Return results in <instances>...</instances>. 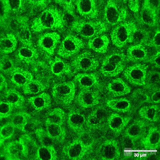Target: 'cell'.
<instances>
[{"instance_id": "1", "label": "cell", "mask_w": 160, "mask_h": 160, "mask_svg": "<svg viewBox=\"0 0 160 160\" xmlns=\"http://www.w3.org/2000/svg\"><path fill=\"white\" fill-rule=\"evenodd\" d=\"M65 13L61 8L50 5L34 18L31 24L32 33L39 34L46 31H62L67 25Z\"/></svg>"}, {"instance_id": "2", "label": "cell", "mask_w": 160, "mask_h": 160, "mask_svg": "<svg viewBox=\"0 0 160 160\" xmlns=\"http://www.w3.org/2000/svg\"><path fill=\"white\" fill-rule=\"evenodd\" d=\"M69 28L81 38L88 40L105 33L109 29L102 20H88L80 17L71 22Z\"/></svg>"}, {"instance_id": "3", "label": "cell", "mask_w": 160, "mask_h": 160, "mask_svg": "<svg viewBox=\"0 0 160 160\" xmlns=\"http://www.w3.org/2000/svg\"><path fill=\"white\" fill-rule=\"evenodd\" d=\"M127 62L125 54L118 49L112 50L104 57L100 65V72L107 78L117 77L127 67Z\"/></svg>"}, {"instance_id": "4", "label": "cell", "mask_w": 160, "mask_h": 160, "mask_svg": "<svg viewBox=\"0 0 160 160\" xmlns=\"http://www.w3.org/2000/svg\"><path fill=\"white\" fill-rule=\"evenodd\" d=\"M124 1L109 0L107 1L103 9V21L108 28L116 25L128 20V8Z\"/></svg>"}, {"instance_id": "5", "label": "cell", "mask_w": 160, "mask_h": 160, "mask_svg": "<svg viewBox=\"0 0 160 160\" xmlns=\"http://www.w3.org/2000/svg\"><path fill=\"white\" fill-rule=\"evenodd\" d=\"M85 46L82 39L74 32H70L66 33L61 40L56 54L65 60L72 59L82 51Z\"/></svg>"}, {"instance_id": "6", "label": "cell", "mask_w": 160, "mask_h": 160, "mask_svg": "<svg viewBox=\"0 0 160 160\" xmlns=\"http://www.w3.org/2000/svg\"><path fill=\"white\" fill-rule=\"evenodd\" d=\"M70 64L74 73L94 72L100 65L98 57L89 50H82L71 59Z\"/></svg>"}, {"instance_id": "7", "label": "cell", "mask_w": 160, "mask_h": 160, "mask_svg": "<svg viewBox=\"0 0 160 160\" xmlns=\"http://www.w3.org/2000/svg\"><path fill=\"white\" fill-rule=\"evenodd\" d=\"M61 40L60 34L58 32H44L38 36L36 48L40 55L48 60L55 55Z\"/></svg>"}, {"instance_id": "8", "label": "cell", "mask_w": 160, "mask_h": 160, "mask_svg": "<svg viewBox=\"0 0 160 160\" xmlns=\"http://www.w3.org/2000/svg\"><path fill=\"white\" fill-rule=\"evenodd\" d=\"M76 85L74 81H68L57 83L53 86V98L57 104L68 106L75 98Z\"/></svg>"}, {"instance_id": "9", "label": "cell", "mask_w": 160, "mask_h": 160, "mask_svg": "<svg viewBox=\"0 0 160 160\" xmlns=\"http://www.w3.org/2000/svg\"><path fill=\"white\" fill-rule=\"evenodd\" d=\"M137 24L132 20H127L112 28L110 34L112 44L117 48H124L129 43L131 33Z\"/></svg>"}, {"instance_id": "10", "label": "cell", "mask_w": 160, "mask_h": 160, "mask_svg": "<svg viewBox=\"0 0 160 160\" xmlns=\"http://www.w3.org/2000/svg\"><path fill=\"white\" fill-rule=\"evenodd\" d=\"M102 1L95 0L74 1L76 12L81 18L88 20H96L103 12Z\"/></svg>"}, {"instance_id": "11", "label": "cell", "mask_w": 160, "mask_h": 160, "mask_svg": "<svg viewBox=\"0 0 160 160\" xmlns=\"http://www.w3.org/2000/svg\"><path fill=\"white\" fill-rule=\"evenodd\" d=\"M148 67V65L145 63H134L127 66L122 72V76L127 82L132 86L143 87Z\"/></svg>"}, {"instance_id": "12", "label": "cell", "mask_w": 160, "mask_h": 160, "mask_svg": "<svg viewBox=\"0 0 160 160\" xmlns=\"http://www.w3.org/2000/svg\"><path fill=\"white\" fill-rule=\"evenodd\" d=\"M93 145V143L85 142L79 137L65 145L63 152L69 159L81 160L90 152Z\"/></svg>"}, {"instance_id": "13", "label": "cell", "mask_w": 160, "mask_h": 160, "mask_svg": "<svg viewBox=\"0 0 160 160\" xmlns=\"http://www.w3.org/2000/svg\"><path fill=\"white\" fill-rule=\"evenodd\" d=\"M106 107L99 105L88 115L86 118V125L88 131H96L104 128L110 114Z\"/></svg>"}, {"instance_id": "14", "label": "cell", "mask_w": 160, "mask_h": 160, "mask_svg": "<svg viewBox=\"0 0 160 160\" xmlns=\"http://www.w3.org/2000/svg\"><path fill=\"white\" fill-rule=\"evenodd\" d=\"M73 81L81 90L96 89L101 92L103 87L98 73L96 72L78 73Z\"/></svg>"}, {"instance_id": "15", "label": "cell", "mask_w": 160, "mask_h": 160, "mask_svg": "<svg viewBox=\"0 0 160 160\" xmlns=\"http://www.w3.org/2000/svg\"><path fill=\"white\" fill-rule=\"evenodd\" d=\"M152 124L141 118L136 119L128 124L122 133V136L135 142L140 141Z\"/></svg>"}, {"instance_id": "16", "label": "cell", "mask_w": 160, "mask_h": 160, "mask_svg": "<svg viewBox=\"0 0 160 160\" xmlns=\"http://www.w3.org/2000/svg\"><path fill=\"white\" fill-rule=\"evenodd\" d=\"M96 154L101 160H116L121 158L118 142L114 139H108L103 141L98 148Z\"/></svg>"}, {"instance_id": "17", "label": "cell", "mask_w": 160, "mask_h": 160, "mask_svg": "<svg viewBox=\"0 0 160 160\" xmlns=\"http://www.w3.org/2000/svg\"><path fill=\"white\" fill-rule=\"evenodd\" d=\"M40 56L36 47L22 45L14 52V59L17 65L31 66L39 59Z\"/></svg>"}, {"instance_id": "18", "label": "cell", "mask_w": 160, "mask_h": 160, "mask_svg": "<svg viewBox=\"0 0 160 160\" xmlns=\"http://www.w3.org/2000/svg\"><path fill=\"white\" fill-rule=\"evenodd\" d=\"M48 63L53 77L58 78H64L74 75V73L70 63L60 57H53L48 60Z\"/></svg>"}, {"instance_id": "19", "label": "cell", "mask_w": 160, "mask_h": 160, "mask_svg": "<svg viewBox=\"0 0 160 160\" xmlns=\"http://www.w3.org/2000/svg\"><path fill=\"white\" fill-rule=\"evenodd\" d=\"M67 124L69 128L79 138H82L88 132L86 118L79 111L75 110L69 111L67 116Z\"/></svg>"}, {"instance_id": "20", "label": "cell", "mask_w": 160, "mask_h": 160, "mask_svg": "<svg viewBox=\"0 0 160 160\" xmlns=\"http://www.w3.org/2000/svg\"><path fill=\"white\" fill-rule=\"evenodd\" d=\"M132 119L131 116L112 112L108 116L106 126L115 136L118 137L122 134Z\"/></svg>"}, {"instance_id": "21", "label": "cell", "mask_w": 160, "mask_h": 160, "mask_svg": "<svg viewBox=\"0 0 160 160\" xmlns=\"http://www.w3.org/2000/svg\"><path fill=\"white\" fill-rule=\"evenodd\" d=\"M105 104L109 109L121 114L131 116L136 112L131 100L126 98H110L107 100Z\"/></svg>"}, {"instance_id": "22", "label": "cell", "mask_w": 160, "mask_h": 160, "mask_svg": "<svg viewBox=\"0 0 160 160\" xmlns=\"http://www.w3.org/2000/svg\"><path fill=\"white\" fill-rule=\"evenodd\" d=\"M136 19L139 25L146 26L150 28H156L159 26V13L143 2Z\"/></svg>"}, {"instance_id": "23", "label": "cell", "mask_w": 160, "mask_h": 160, "mask_svg": "<svg viewBox=\"0 0 160 160\" xmlns=\"http://www.w3.org/2000/svg\"><path fill=\"white\" fill-rule=\"evenodd\" d=\"M100 100V91L96 89L81 90L76 98L77 104L83 108H91L98 105Z\"/></svg>"}, {"instance_id": "24", "label": "cell", "mask_w": 160, "mask_h": 160, "mask_svg": "<svg viewBox=\"0 0 160 160\" xmlns=\"http://www.w3.org/2000/svg\"><path fill=\"white\" fill-rule=\"evenodd\" d=\"M106 89L111 98H116L127 95L131 92V88L122 78H116L108 81Z\"/></svg>"}, {"instance_id": "25", "label": "cell", "mask_w": 160, "mask_h": 160, "mask_svg": "<svg viewBox=\"0 0 160 160\" xmlns=\"http://www.w3.org/2000/svg\"><path fill=\"white\" fill-rule=\"evenodd\" d=\"M2 148V153H1V158L6 160H22L26 159L23 146L19 140L12 141L6 145L1 143Z\"/></svg>"}, {"instance_id": "26", "label": "cell", "mask_w": 160, "mask_h": 160, "mask_svg": "<svg viewBox=\"0 0 160 160\" xmlns=\"http://www.w3.org/2000/svg\"><path fill=\"white\" fill-rule=\"evenodd\" d=\"M30 67V72L34 78L42 82L47 87L49 86L50 82L53 77L48 63L44 60L38 59Z\"/></svg>"}, {"instance_id": "27", "label": "cell", "mask_w": 160, "mask_h": 160, "mask_svg": "<svg viewBox=\"0 0 160 160\" xmlns=\"http://www.w3.org/2000/svg\"><path fill=\"white\" fill-rule=\"evenodd\" d=\"M140 144L145 150H156L160 146V131L158 127L150 126L146 135L139 141Z\"/></svg>"}, {"instance_id": "28", "label": "cell", "mask_w": 160, "mask_h": 160, "mask_svg": "<svg viewBox=\"0 0 160 160\" xmlns=\"http://www.w3.org/2000/svg\"><path fill=\"white\" fill-rule=\"evenodd\" d=\"M126 56L128 62L134 63H146L150 56L146 47L135 44L129 46Z\"/></svg>"}, {"instance_id": "29", "label": "cell", "mask_w": 160, "mask_h": 160, "mask_svg": "<svg viewBox=\"0 0 160 160\" xmlns=\"http://www.w3.org/2000/svg\"><path fill=\"white\" fill-rule=\"evenodd\" d=\"M8 76L11 82L18 88H22L34 78L30 71L18 67H16Z\"/></svg>"}, {"instance_id": "30", "label": "cell", "mask_w": 160, "mask_h": 160, "mask_svg": "<svg viewBox=\"0 0 160 160\" xmlns=\"http://www.w3.org/2000/svg\"><path fill=\"white\" fill-rule=\"evenodd\" d=\"M138 114L142 120L153 124L159 122L160 118V104H149L139 109Z\"/></svg>"}, {"instance_id": "31", "label": "cell", "mask_w": 160, "mask_h": 160, "mask_svg": "<svg viewBox=\"0 0 160 160\" xmlns=\"http://www.w3.org/2000/svg\"><path fill=\"white\" fill-rule=\"evenodd\" d=\"M110 43L109 38L104 33L88 40L87 45L89 50L92 52L104 54L108 52Z\"/></svg>"}, {"instance_id": "32", "label": "cell", "mask_w": 160, "mask_h": 160, "mask_svg": "<svg viewBox=\"0 0 160 160\" xmlns=\"http://www.w3.org/2000/svg\"><path fill=\"white\" fill-rule=\"evenodd\" d=\"M18 40L14 34L5 32L1 35L0 48L1 55H9L17 50Z\"/></svg>"}, {"instance_id": "33", "label": "cell", "mask_w": 160, "mask_h": 160, "mask_svg": "<svg viewBox=\"0 0 160 160\" xmlns=\"http://www.w3.org/2000/svg\"><path fill=\"white\" fill-rule=\"evenodd\" d=\"M150 39V31L137 24L131 33L129 43L146 47L147 46Z\"/></svg>"}, {"instance_id": "34", "label": "cell", "mask_w": 160, "mask_h": 160, "mask_svg": "<svg viewBox=\"0 0 160 160\" xmlns=\"http://www.w3.org/2000/svg\"><path fill=\"white\" fill-rule=\"evenodd\" d=\"M23 146L26 159L36 160L39 146L31 135L24 134L19 139Z\"/></svg>"}, {"instance_id": "35", "label": "cell", "mask_w": 160, "mask_h": 160, "mask_svg": "<svg viewBox=\"0 0 160 160\" xmlns=\"http://www.w3.org/2000/svg\"><path fill=\"white\" fill-rule=\"evenodd\" d=\"M28 101L31 107L37 112L47 109L51 104V96L45 92L29 98Z\"/></svg>"}, {"instance_id": "36", "label": "cell", "mask_w": 160, "mask_h": 160, "mask_svg": "<svg viewBox=\"0 0 160 160\" xmlns=\"http://www.w3.org/2000/svg\"><path fill=\"white\" fill-rule=\"evenodd\" d=\"M29 20V18L27 15H11L3 29L6 32L14 34L23 26L28 23Z\"/></svg>"}, {"instance_id": "37", "label": "cell", "mask_w": 160, "mask_h": 160, "mask_svg": "<svg viewBox=\"0 0 160 160\" xmlns=\"http://www.w3.org/2000/svg\"><path fill=\"white\" fill-rule=\"evenodd\" d=\"M129 99L136 111L145 104H150L148 92L143 88H138L133 91Z\"/></svg>"}, {"instance_id": "38", "label": "cell", "mask_w": 160, "mask_h": 160, "mask_svg": "<svg viewBox=\"0 0 160 160\" xmlns=\"http://www.w3.org/2000/svg\"><path fill=\"white\" fill-rule=\"evenodd\" d=\"M32 32L29 23L20 28L14 33L18 40L22 45L33 47Z\"/></svg>"}, {"instance_id": "39", "label": "cell", "mask_w": 160, "mask_h": 160, "mask_svg": "<svg viewBox=\"0 0 160 160\" xmlns=\"http://www.w3.org/2000/svg\"><path fill=\"white\" fill-rule=\"evenodd\" d=\"M45 127L46 131L55 142L62 143L64 142L66 136V131L62 125L45 124Z\"/></svg>"}, {"instance_id": "40", "label": "cell", "mask_w": 160, "mask_h": 160, "mask_svg": "<svg viewBox=\"0 0 160 160\" xmlns=\"http://www.w3.org/2000/svg\"><path fill=\"white\" fill-rule=\"evenodd\" d=\"M28 5L27 12L28 17L38 15L49 6L52 1L48 0H28L27 1ZM35 16V17H36Z\"/></svg>"}, {"instance_id": "41", "label": "cell", "mask_w": 160, "mask_h": 160, "mask_svg": "<svg viewBox=\"0 0 160 160\" xmlns=\"http://www.w3.org/2000/svg\"><path fill=\"white\" fill-rule=\"evenodd\" d=\"M45 84L39 80L33 78L22 88L26 95H36L42 93L47 89Z\"/></svg>"}, {"instance_id": "42", "label": "cell", "mask_w": 160, "mask_h": 160, "mask_svg": "<svg viewBox=\"0 0 160 160\" xmlns=\"http://www.w3.org/2000/svg\"><path fill=\"white\" fill-rule=\"evenodd\" d=\"M66 112L60 108H55L49 111L46 115L45 124L63 125L66 120Z\"/></svg>"}, {"instance_id": "43", "label": "cell", "mask_w": 160, "mask_h": 160, "mask_svg": "<svg viewBox=\"0 0 160 160\" xmlns=\"http://www.w3.org/2000/svg\"><path fill=\"white\" fill-rule=\"evenodd\" d=\"M5 101L12 104L14 108H22L24 98L21 93L16 89H9L3 93Z\"/></svg>"}, {"instance_id": "44", "label": "cell", "mask_w": 160, "mask_h": 160, "mask_svg": "<svg viewBox=\"0 0 160 160\" xmlns=\"http://www.w3.org/2000/svg\"><path fill=\"white\" fill-rule=\"evenodd\" d=\"M160 73L156 70L148 71L145 84L142 88L147 91L160 88Z\"/></svg>"}, {"instance_id": "45", "label": "cell", "mask_w": 160, "mask_h": 160, "mask_svg": "<svg viewBox=\"0 0 160 160\" xmlns=\"http://www.w3.org/2000/svg\"><path fill=\"white\" fill-rule=\"evenodd\" d=\"M12 15H22L27 12L28 5L27 1L5 0Z\"/></svg>"}, {"instance_id": "46", "label": "cell", "mask_w": 160, "mask_h": 160, "mask_svg": "<svg viewBox=\"0 0 160 160\" xmlns=\"http://www.w3.org/2000/svg\"><path fill=\"white\" fill-rule=\"evenodd\" d=\"M121 142L122 149H120L121 156L123 155L124 158H130L133 156L138 152L136 142L122 136Z\"/></svg>"}, {"instance_id": "47", "label": "cell", "mask_w": 160, "mask_h": 160, "mask_svg": "<svg viewBox=\"0 0 160 160\" xmlns=\"http://www.w3.org/2000/svg\"><path fill=\"white\" fill-rule=\"evenodd\" d=\"M31 118V115L26 112H18L11 116L9 122L16 129L22 131L24 126Z\"/></svg>"}, {"instance_id": "48", "label": "cell", "mask_w": 160, "mask_h": 160, "mask_svg": "<svg viewBox=\"0 0 160 160\" xmlns=\"http://www.w3.org/2000/svg\"><path fill=\"white\" fill-rule=\"evenodd\" d=\"M58 157L54 146H39L36 160H56Z\"/></svg>"}, {"instance_id": "49", "label": "cell", "mask_w": 160, "mask_h": 160, "mask_svg": "<svg viewBox=\"0 0 160 160\" xmlns=\"http://www.w3.org/2000/svg\"><path fill=\"white\" fill-rule=\"evenodd\" d=\"M17 65L14 58L9 55H1L0 61V70L3 75L8 76Z\"/></svg>"}, {"instance_id": "50", "label": "cell", "mask_w": 160, "mask_h": 160, "mask_svg": "<svg viewBox=\"0 0 160 160\" xmlns=\"http://www.w3.org/2000/svg\"><path fill=\"white\" fill-rule=\"evenodd\" d=\"M62 8V10L65 13L68 14L73 18L74 20L79 18L76 14V9L74 5V1L68 0H58L54 1Z\"/></svg>"}, {"instance_id": "51", "label": "cell", "mask_w": 160, "mask_h": 160, "mask_svg": "<svg viewBox=\"0 0 160 160\" xmlns=\"http://www.w3.org/2000/svg\"><path fill=\"white\" fill-rule=\"evenodd\" d=\"M36 136L41 146H54L55 142L49 135L46 130L40 127L36 133Z\"/></svg>"}, {"instance_id": "52", "label": "cell", "mask_w": 160, "mask_h": 160, "mask_svg": "<svg viewBox=\"0 0 160 160\" xmlns=\"http://www.w3.org/2000/svg\"><path fill=\"white\" fill-rule=\"evenodd\" d=\"M16 129L15 127L9 122L1 127L0 131L1 144L4 143L5 141L12 138L15 132Z\"/></svg>"}, {"instance_id": "53", "label": "cell", "mask_w": 160, "mask_h": 160, "mask_svg": "<svg viewBox=\"0 0 160 160\" xmlns=\"http://www.w3.org/2000/svg\"><path fill=\"white\" fill-rule=\"evenodd\" d=\"M0 7H1V16H1L0 17L1 28V29L2 28V29H3L5 24L12 14L5 2V0L0 1Z\"/></svg>"}, {"instance_id": "54", "label": "cell", "mask_w": 160, "mask_h": 160, "mask_svg": "<svg viewBox=\"0 0 160 160\" xmlns=\"http://www.w3.org/2000/svg\"><path fill=\"white\" fill-rule=\"evenodd\" d=\"M40 125V123L38 120L32 118L27 122L22 131L24 134L32 135L35 134L37 130L41 127Z\"/></svg>"}, {"instance_id": "55", "label": "cell", "mask_w": 160, "mask_h": 160, "mask_svg": "<svg viewBox=\"0 0 160 160\" xmlns=\"http://www.w3.org/2000/svg\"><path fill=\"white\" fill-rule=\"evenodd\" d=\"M14 107L6 101L0 102V118H7L12 115Z\"/></svg>"}, {"instance_id": "56", "label": "cell", "mask_w": 160, "mask_h": 160, "mask_svg": "<svg viewBox=\"0 0 160 160\" xmlns=\"http://www.w3.org/2000/svg\"><path fill=\"white\" fill-rule=\"evenodd\" d=\"M147 46L155 49L157 51H160V31L159 28L156 30L155 33L152 38L150 39Z\"/></svg>"}, {"instance_id": "57", "label": "cell", "mask_w": 160, "mask_h": 160, "mask_svg": "<svg viewBox=\"0 0 160 160\" xmlns=\"http://www.w3.org/2000/svg\"><path fill=\"white\" fill-rule=\"evenodd\" d=\"M146 63H150L154 68L160 69V52L157 51L153 55L149 57Z\"/></svg>"}, {"instance_id": "58", "label": "cell", "mask_w": 160, "mask_h": 160, "mask_svg": "<svg viewBox=\"0 0 160 160\" xmlns=\"http://www.w3.org/2000/svg\"><path fill=\"white\" fill-rule=\"evenodd\" d=\"M127 2V8L134 14L136 15V18L140 12L141 6L140 1L138 0L135 1H128Z\"/></svg>"}, {"instance_id": "59", "label": "cell", "mask_w": 160, "mask_h": 160, "mask_svg": "<svg viewBox=\"0 0 160 160\" xmlns=\"http://www.w3.org/2000/svg\"><path fill=\"white\" fill-rule=\"evenodd\" d=\"M150 98V104H160V89H153L148 91Z\"/></svg>"}, {"instance_id": "60", "label": "cell", "mask_w": 160, "mask_h": 160, "mask_svg": "<svg viewBox=\"0 0 160 160\" xmlns=\"http://www.w3.org/2000/svg\"><path fill=\"white\" fill-rule=\"evenodd\" d=\"M160 1L159 0L158 1H153V0H146L143 1V2L146 5L151 8V9H154L158 13H160Z\"/></svg>"}, {"instance_id": "61", "label": "cell", "mask_w": 160, "mask_h": 160, "mask_svg": "<svg viewBox=\"0 0 160 160\" xmlns=\"http://www.w3.org/2000/svg\"><path fill=\"white\" fill-rule=\"evenodd\" d=\"M0 89L1 93H3L8 89L7 81L5 77L1 73L0 74Z\"/></svg>"}]
</instances>
